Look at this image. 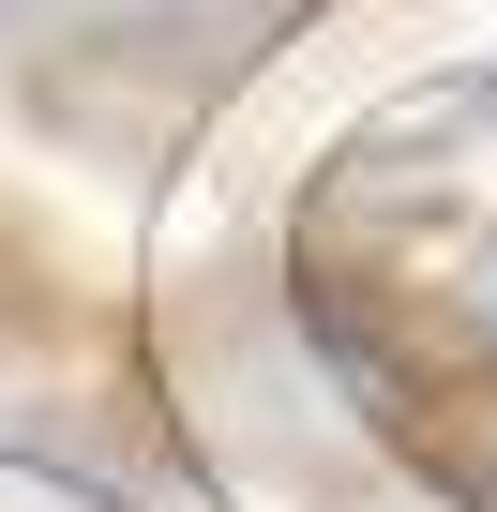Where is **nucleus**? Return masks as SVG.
<instances>
[{"label":"nucleus","mask_w":497,"mask_h":512,"mask_svg":"<svg viewBox=\"0 0 497 512\" xmlns=\"http://www.w3.org/2000/svg\"><path fill=\"white\" fill-rule=\"evenodd\" d=\"M467 106H482V136H497V76H467ZM317 332H332V362H347L362 392H422V407H437V482H452L467 512H497V151H482V166H437V256H422L407 317L317 302ZM422 407H407V422H422Z\"/></svg>","instance_id":"obj_1"}]
</instances>
